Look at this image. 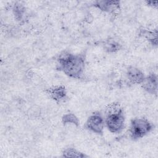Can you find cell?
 Here are the masks:
<instances>
[{
	"mask_svg": "<svg viewBox=\"0 0 158 158\" xmlns=\"http://www.w3.org/2000/svg\"><path fill=\"white\" fill-rule=\"evenodd\" d=\"M85 68V57L83 54H74L63 52L57 59L56 69L70 78L80 79Z\"/></svg>",
	"mask_w": 158,
	"mask_h": 158,
	"instance_id": "obj_1",
	"label": "cell"
},
{
	"mask_svg": "<svg viewBox=\"0 0 158 158\" xmlns=\"http://www.w3.org/2000/svg\"><path fill=\"white\" fill-rule=\"evenodd\" d=\"M104 123L108 130L115 134L120 133L125 127L124 111L119 103L107 105L104 111Z\"/></svg>",
	"mask_w": 158,
	"mask_h": 158,
	"instance_id": "obj_2",
	"label": "cell"
},
{
	"mask_svg": "<svg viewBox=\"0 0 158 158\" xmlns=\"http://www.w3.org/2000/svg\"><path fill=\"white\" fill-rule=\"evenodd\" d=\"M154 125L144 118H135L131 121L129 133L132 140H138L145 136L153 129Z\"/></svg>",
	"mask_w": 158,
	"mask_h": 158,
	"instance_id": "obj_3",
	"label": "cell"
},
{
	"mask_svg": "<svg viewBox=\"0 0 158 158\" xmlns=\"http://www.w3.org/2000/svg\"><path fill=\"white\" fill-rule=\"evenodd\" d=\"M104 126V115L100 112H95L91 114L85 123L86 129L99 135H103Z\"/></svg>",
	"mask_w": 158,
	"mask_h": 158,
	"instance_id": "obj_4",
	"label": "cell"
},
{
	"mask_svg": "<svg viewBox=\"0 0 158 158\" xmlns=\"http://www.w3.org/2000/svg\"><path fill=\"white\" fill-rule=\"evenodd\" d=\"M49 97L57 103H62L67 99V92L63 85H56L48 88L46 91Z\"/></svg>",
	"mask_w": 158,
	"mask_h": 158,
	"instance_id": "obj_5",
	"label": "cell"
},
{
	"mask_svg": "<svg viewBox=\"0 0 158 158\" xmlns=\"http://www.w3.org/2000/svg\"><path fill=\"white\" fill-rule=\"evenodd\" d=\"M125 75L128 83L131 85L142 84L146 77L140 69L132 66L127 69Z\"/></svg>",
	"mask_w": 158,
	"mask_h": 158,
	"instance_id": "obj_6",
	"label": "cell"
},
{
	"mask_svg": "<svg viewBox=\"0 0 158 158\" xmlns=\"http://www.w3.org/2000/svg\"><path fill=\"white\" fill-rule=\"evenodd\" d=\"M143 88L151 94H157V77L154 73H149L145 77L143 82Z\"/></svg>",
	"mask_w": 158,
	"mask_h": 158,
	"instance_id": "obj_7",
	"label": "cell"
},
{
	"mask_svg": "<svg viewBox=\"0 0 158 158\" xmlns=\"http://www.w3.org/2000/svg\"><path fill=\"white\" fill-rule=\"evenodd\" d=\"M94 6L102 11L106 12H116L120 7V2L118 1H98Z\"/></svg>",
	"mask_w": 158,
	"mask_h": 158,
	"instance_id": "obj_8",
	"label": "cell"
},
{
	"mask_svg": "<svg viewBox=\"0 0 158 158\" xmlns=\"http://www.w3.org/2000/svg\"><path fill=\"white\" fill-rule=\"evenodd\" d=\"M141 34L146 38L148 41L153 46L157 45V30L154 31H150L148 30H141Z\"/></svg>",
	"mask_w": 158,
	"mask_h": 158,
	"instance_id": "obj_9",
	"label": "cell"
},
{
	"mask_svg": "<svg viewBox=\"0 0 158 158\" xmlns=\"http://www.w3.org/2000/svg\"><path fill=\"white\" fill-rule=\"evenodd\" d=\"M62 122L64 125L67 124H72L76 127H78L80 125L78 118L73 113H67L63 115L62 117Z\"/></svg>",
	"mask_w": 158,
	"mask_h": 158,
	"instance_id": "obj_10",
	"label": "cell"
},
{
	"mask_svg": "<svg viewBox=\"0 0 158 158\" xmlns=\"http://www.w3.org/2000/svg\"><path fill=\"white\" fill-rule=\"evenodd\" d=\"M62 157H88L84 153L78 151L73 148H68L65 149L62 152Z\"/></svg>",
	"mask_w": 158,
	"mask_h": 158,
	"instance_id": "obj_11",
	"label": "cell"
},
{
	"mask_svg": "<svg viewBox=\"0 0 158 158\" xmlns=\"http://www.w3.org/2000/svg\"><path fill=\"white\" fill-rule=\"evenodd\" d=\"M120 48V44L114 40H107L104 44V50H106L107 52L110 53H113L119 51Z\"/></svg>",
	"mask_w": 158,
	"mask_h": 158,
	"instance_id": "obj_12",
	"label": "cell"
},
{
	"mask_svg": "<svg viewBox=\"0 0 158 158\" xmlns=\"http://www.w3.org/2000/svg\"><path fill=\"white\" fill-rule=\"evenodd\" d=\"M13 12L15 19L17 20H21L25 13V7L21 4L15 5L13 9Z\"/></svg>",
	"mask_w": 158,
	"mask_h": 158,
	"instance_id": "obj_13",
	"label": "cell"
},
{
	"mask_svg": "<svg viewBox=\"0 0 158 158\" xmlns=\"http://www.w3.org/2000/svg\"><path fill=\"white\" fill-rule=\"evenodd\" d=\"M147 4L149 6H152V7H157V1H147L146 2Z\"/></svg>",
	"mask_w": 158,
	"mask_h": 158,
	"instance_id": "obj_14",
	"label": "cell"
}]
</instances>
